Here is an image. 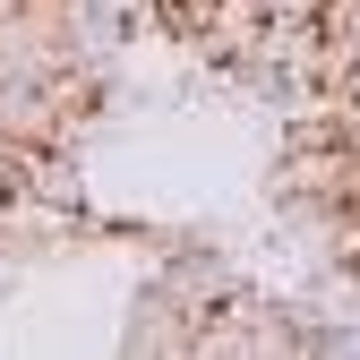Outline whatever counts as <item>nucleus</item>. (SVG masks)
Segmentation results:
<instances>
[{"label": "nucleus", "mask_w": 360, "mask_h": 360, "mask_svg": "<svg viewBox=\"0 0 360 360\" xmlns=\"http://www.w3.org/2000/svg\"><path fill=\"white\" fill-rule=\"evenodd\" d=\"M155 283H163V292H180V300L206 318V309H223V300L240 292V266L223 257L214 240H172V249H163V266H155Z\"/></svg>", "instance_id": "1"}, {"label": "nucleus", "mask_w": 360, "mask_h": 360, "mask_svg": "<svg viewBox=\"0 0 360 360\" xmlns=\"http://www.w3.org/2000/svg\"><path fill=\"white\" fill-rule=\"evenodd\" d=\"M120 343L129 352H198V309L180 300V292H163V283H146L138 300H129V326H120Z\"/></svg>", "instance_id": "2"}, {"label": "nucleus", "mask_w": 360, "mask_h": 360, "mask_svg": "<svg viewBox=\"0 0 360 360\" xmlns=\"http://www.w3.org/2000/svg\"><path fill=\"white\" fill-rule=\"evenodd\" d=\"M60 26H69V69H86V77H112V69H120V43L138 34L112 0H69Z\"/></svg>", "instance_id": "3"}, {"label": "nucleus", "mask_w": 360, "mask_h": 360, "mask_svg": "<svg viewBox=\"0 0 360 360\" xmlns=\"http://www.w3.org/2000/svg\"><path fill=\"white\" fill-rule=\"evenodd\" d=\"M26 198H52V206H86V180L60 146H26Z\"/></svg>", "instance_id": "4"}, {"label": "nucleus", "mask_w": 360, "mask_h": 360, "mask_svg": "<svg viewBox=\"0 0 360 360\" xmlns=\"http://www.w3.org/2000/svg\"><path fill=\"white\" fill-rule=\"evenodd\" d=\"M26 198V146H9V138H0V214H9Z\"/></svg>", "instance_id": "5"}, {"label": "nucleus", "mask_w": 360, "mask_h": 360, "mask_svg": "<svg viewBox=\"0 0 360 360\" xmlns=\"http://www.w3.org/2000/svg\"><path fill=\"white\" fill-rule=\"evenodd\" d=\"M266 18H326V0H257Z\"/></svg>", "instance_id": "6"}, {"label": "nucleus", "mask_w": 360, "mask_h": 360, "mask_svg": "<svg viewBox=\"0 0 360 360\" xmlns=\"http://www.w3.org/2000/svg\"><path fill=\"white\" fill-rule=\"evenodd\" d=\"M112 9H120L129 26H163V9H155V0H112Z\"/></svg>", "instance_id": "7"}, {"label": "nucleus", "mask_w": 360, "mask_h": 360, "mask_svg": "<svg viewBox=\"0 0 360 360\" xmlns=\"http://www.w3.org/2000/svg\"><path fill=\"white\" fill-rule=\"evenodd\" d=\"M343 95H352V112H360V69H352V86H343Z\"/></svg>", "instance_id": "8"}]
</instances>
